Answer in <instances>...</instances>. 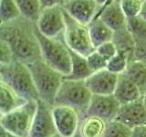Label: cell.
Segmentation results:
<instances>
[{
	"instance_id": "cell-1",
	"label": "cell",
	"mask_w": 146,
	"mask_h": 137,
	"mask_svg": "<svg viewBox=\"0 0 146 137\" xmlns=\"http://www.w3.org/2000/svg\"><path fill=\"white\" fill-rule=\"evenodd\" d=\"M1 40L10 47L14 59L26 64L42 59L39 45L34 34L33 27L13 25L10 23L1 25Z\"/></svg>"
},
{
	"instance_id": "cell-2",
	"label": "cell",
	"mask_w": 146,
	"mask_h": 137,
	"mask_svg": "<svg viewBox=\"0 0 146 137\" xmlns=\"http://www.w3.org/2000/svg\"><path fill=\"white\" fill-rule=\"evenodd\" d=\"M1 82L27 100H38V94L29 65L17 59L7 64H0Z\"/></svg>"
},
{
	"instance_id": "cell-3",
	"label": "cell",
	"mask_w": 146,
	"mask_h": 137,
	"mask_svg": "<svg viewBox=\"0 0 146 137\" xmlns=\"http://www.w3.org/2000/svg\"><path fill=\"white\" fill-rule=\"evenodd\" d=\"M33 31L39 45L41 58L43 61L62 75L67 77L71 71L70 52L65 41L58 39H51L40 33L36 26L33 27Z\"/></svg>"
},
{
	"instance_id": "cell-4",
	"label": "cell",
	"mask_w": 146,
	"mask_h": 137,
	"mask_svg": "<svg viewBox=\"0 0 146 137\" xmlns=\"http://www.w3.org/2000/svg\"><path fill=\"white\" fill-rule=\"evenodd\" d=\"M27 65L32 73L39 100L54 107L55 98L65 76L49 67L43 59Z\"/></svg>"
},
{
	"instance_id": "cell-5",
	"label": "cell",
	"mask_w": 146,
	"mask_h": 137,
	"mask_svg": "<svg viewBox=\"0 0 146 137\" xmlns=\"http://www.w3.org/2000/svg\"><path fill=\"white\" fill-rule=\"evenodd\" d=\"M91 97L92 93L85 80L64 78L55 98L54 106H67L75 109L82 119L88 111Z\"/></svg>"
},
{
	"instance_id": "cell-6",
	"label": "cell",
	"mask_w": 146,
	"mask_h": 137,
	"mask_svg": "<svg viewBox=\"0 0 146 137\" xmlns=\"http://www.w3.org/2000/svg\"><path fill=\"white\" fill-rule=\"evenodd\" d=\"M36 108L38 100H27L20 107L1 115V127L10 134L18 137H29Z\"/></svg>"
},
{
	"instance_id": "cell-7",
	"label": "cell",
	"mask_w": 146,
	"mask_h": 137,
	"mask_svg": "<svg viewBox=\"0 0 146 137\" xmlns=\"http://www.w3.org/2000/svg\"><path fill=\"white\" fill-rule=\"evenodd\" d=\"M63 11L66 23L64 31V41L68 49L82 56H89L95 50L90 40L89 27L76 21L64 9Z\"/></svg>"
},
{
	"instance_id": "cell-8",
	"label": "cell",
	"mask_w": 146,
	"mask_h": 137,
	"mask_svg": "<svg viewBox=\"0 0 146 137\" xmlns=\"http://www.w3.org/2000/svg\"><path fill=\"white\" fill-rule=\"evenodd\" d=\"M36 29L44 36L51 39L64 37L65 31V17L62 7H53L42 9L38 21Z\"/></svg>"
},
{
	"instance_id": "cell-9",
	"label": "cell",
	"mask_w": 146,
	"mask_h": 137,
	"mask_svg": "<svg viewBox=\"0 0 146 137\" xmlns=\"http://www.w3.org/2000/svg\"><path fill=\"white\" fill-rule=\"evenodd\" d=\"M120 107L121 103L113 94H92L85 116H95L102 119L104 122H110L116 120Z\"/></svg>"
},
{
	"instance_id": "cell-10",
	"label": "cell",
	"mask_w": 146,
	"mask_h": 137,
	"mask_svg": "<svg viewBox=\"0 0 146 137\" xmlns=\"http://www.w3.org/2000/svg\"><path fill=\"white\" fill-rule=\"evenodd\" d=\"M52 109V106L38 100V108L32 122L29 137H52L57 134Z\"/></svg>"
},
{
	"instance_id": "cell-11",
	"label": "cell",
	"mask_w": 146,
	"mask_h": 137,
	"mask_svg": "<svg viewBox=\"0 0 146 137\" xmlns=\"http://www.w3.org/2000/svg\"><path fill=\"white\" fill-rule=\"evenodd\" d=\"M52 112L57 132L62 137H72L80 130L81 116L75 109L54 106Z\"/></svg>"
},
{
	"instance_id": "cell-12",
	"label": "cell",
	"mask_w": 146,
	"mask_h": 137,
	"mask_svg": "<svg viewBox=\"0 0 146 137\" xmlns=\"http://www.w3.org/2000/svg\"><path fill=\"white\" fill-rule=\"evenodd\" d=\"M62 7L72 18L85 26L95 19L100 8L95 0H68Z\"/></svg>"
},
{
	"instance_id": "cell-13",
	"label": "cell",
	"mask_w": 146,
	"mask_h": 137,
	"mask_svg": "<svg viewBox=\"0 0 146 137\" xmlns=\"http://www.w3.org/2000/svg\"><path fill=\"white\" fill-rule=\"evenodd\" d=\"M118 79V74L112 73L105 68L93 72L85 81L92 94L111 95L114 93Z\"/></svg>"
},
{
	"instance_id": "cell-14",
	"label": "cell",
	"mask_w": 146,
	"mask_h": 137,
	"mask_svg": "<svg viewBox=\"0 0 146 137\" xmlns=\"http://www.w3.org/2000/svg\"><path fill=\"white\" fill-rule=\"evenodd\" d=\"M116 120L125 123L131 128L146 124V109L143 97L134 102L121 104Z\"/></svg>"
},
{
	"instance_id": "cell-15",
	"label": "cell",
	"mask_w": 146,
	"mask_h": 137,
	"mask_svg": "<svg viewBox=\"0 0 146 137\" xmlns=\"http://www.w3.org/2000/svg\"><path fill=\"white\" fill-rule=\"evenodd\" d=\"M96 18H100L114 31H121L127 27V17L120 5V0H113L102 10L99 11Z\"/></svg>"
},
{
	"instance_id": "cell-16",
	"label": "cell",
	"mask_w": 146,
	"mask_h": 137,
	"mask_svg": "<svg viewBox=\"0 0 146 137\" xmlns=\"http://www.w3.org/2000/svg\"><path fill=\"white\" fill-rule=\"evenodd\" d=\"M113 95L121 105L134 102L143 97V93L139 87L124 73L119 75L117 86Z\"/></svg>"
},
{
	"instance_id": "cell-17",
	"label": "cell",
	"mask_w": 146,
	"mask_h": 137,
	"mask_svg": "<svg viewBox=\"0 0 146 137\" xmlns=\"http://www.w3.org/2000/svg\"><path fill=\"white\" fill-rule=\"evenodd\" d=\"M27 100L20 97L10 87L1 82L0 83V112L1 115L13 111L26 103Z\"/></svg>"
},
{
	"instance_id": "cell-18",
	"label": "cell",
	"mask_w": 146,
	"mask_h": 137,
	"mask_svg": "<svg viewBox=\"0 0 146 137\" xmlns=\"http://www.w3.org/2000/svg\"><path fill=\"white\" fill-rule=\"evenodd\" d=\"M88 27L91 43L95 49L103 43L113 40L114 31L100 18H95Z\"/></svg>"
},
{
	"instance_id": "cell-19",
	"label": "cell",
	"mask_w": 146,
	"mask_h": 137,
	"mask_svg": "<svg viewBox=\"0 0 146 137\" xmlns=\"http://www.w3.org/2000/svg\"><path fill=\"white\" fill-rule=\"evenodd\" d=\"M70 49L71 57V71L70 75H68L65 78L70 80H86L93 73L89 66L87 58L73 51L70 49Z\"/></svg>"
},
{
	"instance_id": "cell-20",
	"label": "cell",
	"mask_w": 146,
	"mask_h": 137,
	"mask_svg": "<svg viewBox=\"0 0 146 137\" xmlns=\"http://www.w3.org/2000/svg\"><path fill=\"white\" fill-rule=\"evenodd\" d=\"M107 122L95 116H85L81 119L80 132L82 137H102Z\"/></svg>"
},
{
	"instance_id": "cell-21",
	"label": "cell",
	"mask_w": 146,
	"mask_h": 137,
	"mask_svg": "<svg viewBox=\"0 0 146 137\" xmlns=\"http://www.w3.org/2000/svg\"><path fill=\"white\" fill-rule=\"evenodd\" d=\"M124 74L139 87L143 94L146 90V62L141 61H130Z\"/></svg>"
},
{
	"instance_id": "cell-22",
	"label": "cell",
	"mask_w": 146,
	"mask_h": 137,
	"mask_svg": "<svg viewBox=\"0 0 146 137\" xmlns=\"http://www.w3.org/2000/svg\"><path fill=\"white\" fill-rule=\"evenodd\" d=\"M15 1L19 8L22 17L34 23L38 21L42 11L40 0H15Z\"/></svg>"
},
{
	"instance_id": "cell-23",
	"label": "cell",
	"mask_w": 146,
	"mask_h": 137,
	"mask_svg": "<svg viewBox=\"0 0 146 137\" xmlns=\"http://www.w3.org/2000/svg\"><path fill=\"white\" fill-rule=\"evenodd\" d=\"M112 41L116 44L118 51L126 53L128 56L131 57V53L133 52L134 40L132 38V34L127 27L121 31L114 32Z\"/></svg>"
},
{
	"instance_id": "cell-24",
	"label": "cell",
	"mask_w": 146,
	"mask_h": 137,
	"mask_svg": "<svg viewBox=\"0 0 146 137\" xmlns=\"http://www.w3.org/2000/svg\"><path fill=\"white\" fill-rule=\"evenodd\" d=\"M21 12L15 0H0V21L1 25L17 20Z\"/></svg>"
},
{
	"instance_id": "cell-25",
	"label": "cell",
	"mask_w": 146,
	"mask_h": 137,
	"mask_svg": "<svg viewBox=\"0 0 146 137\" xmlns=\"http://www.w3.org/2000/svg\"><path fill=\"white\" fill-rule=\"evenodd\" d=\"M132 128L118 120L107 122L102 137H131Z\"/></svg>"
},
{
	"instance_id": "cell-26",
	"label": "cell",
	"mask_w": 146,
	"mask_h": 137,
	"mask_svg": "<svg viewBox=\"0 0 146 137\" xmlns=\"http://www.w3.org/2000/svg\"><path fill=\"white\" fill-rule=\"evenodd\" d=\"M130 63V57L126 53L118 51L114 57L108 61L107 70L112 73L121 75L124 73Z\"/></svg>"
},
{
	"instance_id": "cell-27",
	"label": "cell",
	"mask_w": 146,
	"mask_h": 137,
	"mask_svg": "<svg viewBox=\"0 0 146 137\" xmlns=\"http://www.w3.org/2000/svg\"><path fill=\"white\" fill-rule=\"evenodd\" d=\"M144 4V0H120L121 7L127 18L140 16Z\"/></svg>"
},
{
	"instance_id": "cell-28",
	"label": "cell",
	"mask_w": 146,
	"mask_h": 137,
	"mask_svg": "<svg viewBox=\"0 0 146 137\" xmlns=\"http://www.w3.org/2000/svg\"><path fill=\"white\" fill-rule=\"evenodd\" d=\"M86 58H87V61H88L90 68H91V70L93 72L107 68L109 61L106 58H104L102 55H100L96 49Z\"/></svg>"
},
{
	"instance_id": "cell-29",
	"label": "cell",
	"mask_w": 146,
	"mask_h": 137,
	"mask_svg": "<svg viewBox=\"0 0 146 137\" xmlns=\"http://www.w3.org/2000/svg\"><path fill=\"white\" fill-rule=\"evenodd\" d=\"M127 29L132 35L143 36L146 34V21L141 16L127 18Z\"/></svg>"
},
{
	"instance_id": "cell-30",
	"label": "cell",
	"mask_w": 146,
	"mask_h": 137,
	"mask_svg": "<svg viewBox=\"0 0 146 137\" xmlns=\"http://www.w3.org/2000/svg\"><path fill=\"white\" fill-rule=\"evenodd\" d=\"M95 49L97 50L100 55H102L104 58H106L108 61H110L112 57H114L118 53L117 46L112 40L102 44L100 46H99V47L96 48Z\"/></svg>"
},
{
	"instance_id": "cell-31",
	"label": "cell",
	"mask_w": 146,
	"mask_h": 137,
	"mask_svg": "<svg viewBox=\"0 0 146 137\" xmlns=\"http://www.w3.org/2000/svg\"><path fill=\"white\" fill-rule=\"evenodd\" d=\"M0 64H7L11 62L14 59L13 52L10 47L5 41H0Z\"/></svg>"
},
{
	"instance_id": "cell-32",
	"label": "cell",
	"mask_w": 146,
	"mask_h": 137,
	"mask_svg": "<svg viewBox=\"0 0 146 137\" xmlns=\"http://www.w3.org/2000/svg\"><path fill=\"white\" fill-rule=\"evenodd\" d=\"M66 0H40L41 8H48L53 7H63Z\"/></svg>"
},
{
	"instance_id": "cell-33",
	"label": "cell",
	"mask_w": 146,
	"mask_h": 137,
	"mask_svg": "<svg viewBox=\"0 0 146 137\" xmlns=\"http://www.w3.org/2000/svg\"><path fill=\"white\" fill-rule=\"evenodd\" d=\"M131 137H146V124L132 128Z\"/></svg>"
},
{
	"instance_id": "cell-34",
	"label": "cell",
	"mask_w": 146,
	"mask_h": 137,
	"mask_svg": "<svg viewBox=\"0 0 146 137\" xmlns=\"http://www.w3.org/2000/svg\"><path fill=\"white\" fill-rule=\"evenodd\" d=\"M95 1L100 6V11L102 8H104L106 6H108L110 3H111L113 0H95Z\"/></svg>"
},
{
	"instance_id": "cell-35",
	"label": "cell",
	"mask_w": 146,
	"mask_h": 137,
	"mask_svg": "<svg viewBox=\"0 0 146 137\" xmlns=\"http://www.w3.org/2000/svg\"><path fill=\"white\" fill-rule=\"evenodd\" d=\"M140 16L146 21V1H145V4H144V7H143V11H141V15H140Z\"/></svg>"
},
{
	"instance_id": "cell-36",
	"label": "cell",
	"mask_w": 146,
	"mask_h": 137,
	"mask_svg": "<svg viewBox=\"0 0 146 137\" xmlns=\"http://www.w3.org/2000/svg\"><path fill=\"white\" fill-rule=\"evenodd\" d=\"M143 104H144L145 109H146V90L144 91V93L143 94Z\"/></svg>"
},
{
	"instance_id": "cell-37",
	"label": "cell",
	"mask_w": 146,
	"mask_h": 137,
	"mask_svg": "<svg viewBox=\"0 0 146 137\" xmlns=\"http://www.w3.org/2000/svg\"><path fill=\"white\" fill-rule=\"evenodd\" d=\"M72 137H82V135H81V134L80 132V131H78L77 134H74Z\"/></svg>"
},
{
	"instance_id": "cell-38",
	"label": "cell",
	"mask_w": 146,
	"mask_h": 137,
	"mask_svg": "<svg viewBox=\"0 0 146 137\" xmlns=\"http://www.w3.org/2000/svg\"><path fill=\"white\" fill-rule=\"evenodd\" d=\"M52 137H62L60 134H58V132H57V134H55V135H53Z\"/></svg>"
},
{
	"instance_id": "cell-39",
	"label": "cell",
	"mask_w": 146,
	"mask_h": 137,
	"mask_svg": "<svg viewBox=\"0 0 146 137\" xmlns=\"http://www.w3.org/2000/svg\"><path fill=\"white\" fill-rule=\"evenodd\" d=\"M8 137H18V136H16V135H13V134H8Z\"/></svg>"
},
{
	"instance_id": "cell-40",
	"label": "cell",
	"mask_w": 146,
	"mask_h": 137,
	"mask_svg": "<svg viewBox=\"0 0 146 137\" xmlns=\"http://www.w3.org/2000/svg\"><path fill=\"white\" fill-rule=\"evenodd\" d=\"M144 1H146V0H144Z\"/></svg>"
},
{
	"instance_id": "cell-41",
	"label": "cell",
	"mask_w": 146,
	"mask_h": 137,
	"mask_svg": "<svg viewBox=\"0 0 146 137\" xmlns=\"http://www.w3.org/2000/svg\"><path fill=\"white\" fill-rule=\"evenodd\" d=\"M66 1H68V0H66Z\"/></svg>"
}]
</instances>
